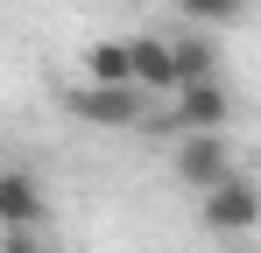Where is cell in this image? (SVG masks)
Wrapping results in <instances>:
<instances>
[{
    "instance_id": "4",
    "label": "cell",
    "mask_w": 261,
    "mask_h": 253,
    "mask_svg": "<svg viewBox=\"0 0 261 253\" xmlns=\"http://www.w3.org/2000/svg\"><path fill=\"white\" fill-rule=\"evenodd\" d=\"M49 218V197L29 169H0V232H36Z\"/></svg>"
},
{
    "instance_id": "5",
    "label": "cell",
    "mask_w": 261,
    "mask_h": 253,
    "mask_svg": "<svg viewBox=\"0 0 261 253\" xmlns=\"http://www.w3.org/2000/svg\"><path fill=\"white\" fill-rule=\"evenodd\" d=\"M184 134H226V120H233V99H226V84H184L176 91V113H170Z\"/></svg>"
},
{
    "instance_id": "10",
    "label": "cell",
    "mask_w": 261,
    "mask_h": 253,
    "mask_svg": "<svg viewBox=\"0 0 261 253\" xmlns=\"http://www.w3.org/2000/svg\"><path fill=\"white\" fill-rule=\"evenodd\" d=\"M0 253H49L43 232H0Z\"/></svg>"
},
{
    "instance_id": "8",
    "label": "cell",
    "mask_w": 261,
    "mask_h": 253,
    "mask_svg": "<svg viewBox=\"0 0 261 253\" xmlns=\"http://www.w3.org/2000/svg\"><path fill=\"white\" fill-rule=\"evenodd\" d=\"M85 84H134L127 42H92V49H85Z\"/></svg>"
},
{
    "instance_id": "7",
    "label": "cell",
    "mask_w": 261,
    "mask_h": 253,
    "mask_svg": "<svg viewBox=\"0 0 261 253\" xmlns=\"http://www.w3.org/2000/svg\"><path fill=\"white\" fill-rule=\"evenodd\" d=\"M170 56H176V91H184V84H212V78H219V42L205 36V28H198V36H176Z\"/></svg>"
},
{
    "instance_id": "2",
    "label": "cell",
    "mask_w": 261,
    "mask_h": 253,
    "mask_svg": "<svg viewBox=\"0 0 261 253\" xmlns=\"http://www.w3.org/2000/svg\"><path fill=\"white\" fill-rule=\"evenodd\" d=\"M176 176L205 197V190H219L226 176H233V148H226V134H184L176 141Z\"/></svg>"
},
{
    "instance_id": "1",
    "label": "cell",
    "mask_w": 261,
    "mask_h": 253,
    "mask_svg": "<svg viewBox=\"0 0 261 253\" xmlns=\"http://www.w3.org/2000/svg\"><path fill=\"white\" fill-rule=\"evenodd\" d=\"M198 211H205V225H212V232H254V225H261V190L233 169L219 190L198 197Z\"/></svg>"
},
{
    "instance_id": "9",
    "label": "cell",
    "mask_w": 261,
    "mask_h": 253,
    "mask_svg": "<svg viewBox=\"0 0 261 253\" xmlns=\"http://www.w3.org/2000/svg\"><path fill=\"white\" fill-rule=\"evenodd\" d=\"M176 7H184V21H198V28H226V21L247 14V0H176Z\"/></svg>"
},
{
    "instance_id": "3",
    "label": "cell",
    "mask_w": 261,
    "mask_h": 253,
    "mask_svg": "<svg viewBox=\"0 0 261 253\" xmlns=\"http://www.w3.org/2000/svg\"><path fill=\"white\" fill-rule=\"evenodd\" d=\"M71 113L85 126H141V84H78Z\"/></svg>"
},
{
    "instance_id": "6",
    "label": "cell",
    "mask_w": 261,
    "mask_h": 253,
    "mask_svg": "<svg viewBox=\"0 0 261 253\" xmlns=\"http://www.w3.org/2000/svg\"><path fill=\"white\" fill-rule=\"evenodd\" d=\"M127 56H134V84L141 91H176V56H170L163 36H134Z\"/></svg>"
}]
</instances>
